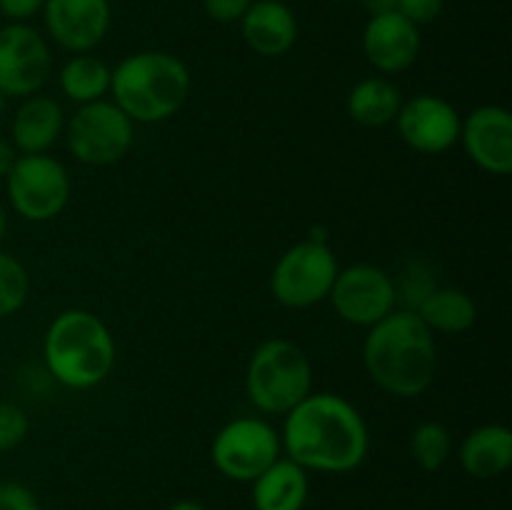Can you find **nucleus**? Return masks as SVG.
Listing matches in <instances>:
<instances>
[{"instance_id": "nucleus-1", "label": "nucleus", "mask_w": 512, "mask_h": 510, "mask_svg": "<svg viewBox=\"0 0 512 510\" xmlns=\"http://www.w3.org/2000/svg\"><path fill=\"white\" fill-rule=\"evenodd\" d=\"M283 418L280 443L300 468L315 473H350L368 455V425L360 410L343 395L310 393Z\"/></svg>"}, {"instance_id": "nucleus-2", "label": "nucleus", "mask_w": 512, "mask_h": 510, "mask_svg": "<svg viewBox=\"0 0 512 510\" xmlns=\"http://www.w3.org/2000/svg\"><path fill=\"white\" fill-rule=\"evenodd\" d=\"M363 363L380 390L395 398H418L438 373V343L415 310H393L368 328Z\"/></svg>"}, {"instance_id": "nucleus-3", "label": "nucleus", "mask_w": 512, "mask_h": 510, "mask_svg": "<svg viewBox=\"0 0 512 510\" xmlns=\"http://www.w3.org/2000/svg\"><path fill=\"white\" fill-rule=\"evenodd\" d=\"M193 78L178 55L140 50L115 65L110 75L113 103L133 123H163L188 100Z\"/></svg>"}, {"instance_id": "nucleus-4", "label": "nucleus", "mask_w": 512, "mask_h": 510, "mask_svg": "<svg viewBox=\"0 0 512 510\" xmlns=\"http://www.w3.org/2000/svg\"><path fill=\"white\" fill-rule=\"evenodd\" d=\"M43 360L48 373L65 388H95L115 368L113 333L90 310H63L45 330Z\"/></svg>"}, {"instance_id": "nucleus-5", "label": "nucleus", "mask_w": 512, "mask_h": 510, "mask_svg": "<svg viewBox=\"0 0 512 510\" xmlns=\"http://www.w3.org/2000/svg\"><path fill=\"white\" fill-rule=\"evenodd\" d=\"M313 393V363L298 343L273 338L258 345L245 370V395L265 415H288Z\"/></svg>"}, {"instance_id": "nucleus-6", "label": "nucleus", "mask_w": 512, "mask_h": 510, "mask_svg": "<svg viewBox=\"0 0 512 510\" xmlns=\"http://www.w3.org/2000/svg\"><path fill=\"white\" fill-rule=\"evenodd\" d=\"M63 135L78 163L103 168L123 160L133 148L135 123L113 100L103 98L80 105L65 123Z\"/></svg>"}, {"instance_id": "nucleus-7", "label": "nucleus", "mask_w": 512, "mask_h": 510, "mask_svg": "<svg viewBox=\"0 0 512 510\" xmlns=\"http://www.w3.org/2000/svg\"><path fill=\"white\" fill-rule=\"evenodd\" d=\"M340 265L330 243L305 238L285 250L270 275V290L285 308L303 310L328 300Z\"/></svg>"}, {"instance_id": "nucleus-8", "label": "nucleus", "mask_w": 512, "mask_h": 510, "mask_svg": "<svg viewBox=\"0 0 512 510\" xmlns=\"http://www.w3.org/2000/svg\"><path fill=\"white\" fill-rule=\"evenodd\" d=\"M8 200L15 213L30 223L58 218L70 200V175L60 160L40 155H18L5 175Z\"/></svg>"}, {"instance_id": "nucleus-9", "label": "nucleus", "mask_w": 512, "mask_h": 510, "mask_svg": "<svg viewBox=\"0 0 512 510\" xmlns=\"http://www.w3.org/2000/svg\"><path fill=\"white\" fill-rule=\"evenodd\" d=\"M280 433L263 418H235L218 430L210 458L220 475L238 483H253L280 458Z\"/></svg>"}, {"instance_id": "nucleus-10", "label": "nucleus", "mask_w": 512, "mask_h": 510, "mask_svg": "<svg viewBox=\"0 0 512 510\" xmlns=\"http://www.w3.org/2000/svg\"><path fill=\"white\" fill-rule=\"evenodd\" d=\"M53 73L48 38L28 23L0 28V95L30 98L40 93Z\"/></svg>"}, {"instance_id": "nucleus-11", "label": "nucleus", "mask_w": 512, "mask_h": 510, "mask_svg": "<svg viewBox=\"0 0 512 510\" xmlns=\"http://www.w3.org/2000/svg\"><path fill=\"white\" fill-rule=\"evenodd\" d=\"M328 300L345 323L373 328L398 305V285L378 265L358 263L338 270Z\"/></svg>"}, {"instance_id": "nucleus-12", "label": "nucleus", "mask_w": 512, "mask_h": 510, "mask_svg": "<svg viewBox=\"0 0 512 510\" xmlns=\"http://www.w3.org/2000/svg\"><path fill=\"white\" fill-rule=\"evenodd\" d=\"M460 123L463 118L455 105L430 93L403 100L395 118L400 140L423 155H440L455 148L460 140Z\"/></svg>"}, {"instance_id": "nucleus-13", "label": "nucleus", "mask_w": 512, "mask_h": 510, "mask_svg": "<svg viewBox=\"0 0 512 510\" xmlns=\"http://www.w3.org/2000/svg\"><path fill=\"white\" fill-rule=\"evenodd\" d=\"M43 23L48 38L68 53H93L113 23L110 0H45Z\"/></svg>"}, {"instance_id": "nucleus-14", "label": "nucleus", "mask_w": 512, "mask_h": 510, "mask_svg": "<svg viewBox=\"0 0 512 510\" xmlns=\"http://www.w3.org/2000/svg\"><path fill=\"white\" fill-rule=\"evenodd\" d=\"M468 158L490 175L512 173V115L500 105H480L460 123Z\"/></svg>"}, {"instance_id": "nucleus-15", "label": "nucleus", "mask_w": 512, "mask_h": 510, "mask_svg": "<svg viewBox=\"0 0 512 510\" xmlns=\"http://www.w3.org/2000/svg\"><path fill=\"white\" fill-rule=\"evenodd\" d=\"M420 45H423L420 28L398 10L373 13L363 28L365 60L383 75L408 70L418 60Z\"/></svg>"}, {"instance_id": "nucleus-16", "label": "nucleus", "mask_w": 512, "mask_h": 510, "mask_svg": "<svg viewBox=\"0 0 512 510\" xmlns=\"http://www.w3.org/2000/svg\"><path fill=\"white\" fill-rule=\"evenodd\" d=\"M240 33L253 53L263 58H280L298 43V18L288 3L253 0L240 20Z\"/></svg>"}, {"instance_id": "nucleus-17", "label": "nucleus", "mask_w": 512, "mask_h": 510, "mask_svg": "<svg viewBox=\"0 0 512 510\" xmlns=\"http://www.w3.org/2000/svg\"><path fill=\"white\" fill-rule=\"evenodd\" d=\"M65 130V113L58 100L48 95H30L18 105L10 123L13 148L23 155L48 153Z\"/></svg>"}, {"instance_id": "nucleus-18", "label": "nucleus", "mask_w": 512, "mask_h": 510, "mask_svg": "<svg viewBox=\"0 0 512 510\" xmlns=\"http://www.w3.org/2000/svg\"><path fill=\"white\" fill-rule=\"evenodd\" d=\"M460 465L478 480H493L512 465V433L508 425L488 423L465 435Z\"/></svg>"}, {"instance_id": "nucleus-19", "label": "nucleus", "mask_w": 512, "mask_h": 510, "mask_svg": "<svg viewBox=\"0 0 512 510\" xmlns=\"http://www.w3.org/2000/svg\"><path fill=\"white\" fill-rule=\"evenodd\" d=\"M308 490V470L278 458L253 480V505L255 510H303Z\"/></svg>"}, {"instance_id": "nucleus-20", "label": "nucleus", "mask_w": 512, "mask_h": 510, "mask_svg": "<svg viewBox=\"0 0 512 510\" xmlns=\"http://www.w3.org/2000/svg\"><path fill=\"white\" fill-rule=\"evenodd\" d=\"M403 105V93L393 80L383 75H373L350 88L345 108H348L350 120H355L363 128H385L395 123Z\"/></svg>"}, {"instance_id": "nucleus-21", "label": "nucleus", "mask_w": 512, "mask_h": 510, "mask_svg": "<svg viewBox=\"0 0 512 510\" xmlns=\"http://www.w3.org/2000/svg\"><path fill=\"white\" fill-rule=\"evenodd\" d=\"M418 318L433 333L460 335L478 320V305L460 288H433L415 308Z\"/></svg>"}, {"instance_id": "nucleus-22", "label": "nucleus", "mask_w": 512, "mask_h": 510, "mask_svg": "<svg viewBox=\"0 0 512 510\" xmlns=\"http://www.w3.org/2000/svg\"><path fill=\"white\" fill-rule=\"evenodd\" d=\"M110 75L113 70L108 68L105 60L93 53H80L63 65L58 83L65 98L78 105H88L103 100L110 93Z\"/></svg>"}, {"instance_id": "nucleus-23", "label": "nucleus", "mask_w": 512, "mask_h": 510, "mask_svg": "<svg viewBox=\"0 0 512 510\" xmlns=\"http://www.w3.org/2000/svg\"><path fill=\"white\" fill-rule=\"evenodd\" d=\"M450 448H453V438L450 430L438 420H425L410 435V453L413 460L428 473L443 468L450 458Z\"/></svg>"}, {"instance_id": "nucleus-24", "label": "nucleus", "mask_w": 512, "mask_h": 510, "mask_svg": "<svg viewBox=\"0 0 512 510\" xmlns=\"http://www.w3.org/2000/svg\"><path fill=\"white\" fill-rule=\"evenodd\" d=\"M30 295V275L15 255L0 250V320L10 318Z\"/></svg>"}, {"instance_id": "nucleus-25", "label": "nucleus", "mask_w": 512, "mask_h": 510, "mask_svg": "<svg viewBox=\"0 0 512 510\" xmlns=\"http://www.w3.org/2000/svg\"><path fill=\"white\" fill-rule=\"evenodd\" d=\"M30 433V418L25 410L15 403H5L0 400V453L13 450L28 438Z\"/></svg>"}, {"instance_id": "nucleus-26", "label": "nucleus", "mask_w": 512, "mask_h": 510, "mask_svg": "<svg viewBox=\"0 0 512 510\" xmlns=\"http://www.w3.org/2000/svg\"><path fill=\"white\" fill-rule=\"evenodd\" d=\"M0 510H40L38 495L18 480H0Z\"/></svg>"}, {"instance_id": "nucleus-27", "label": "nucleus", "mask_w": 512, "mask_h": 510, "mask_svg": "<svg viewBox=\"0 0 512 510\" xmlns=\"http://www.w3.org/2000/svg\"><path fill=\"white\" fill-rule=\"evenodd\" d=\"M443 5L445 0H395V10L418 28L438 20L440 13H443Z\"/></svg>"}, {"instance_id": "nucleus-28", "label": "nucleus", "mask_w": 512, "mask_h": 510, "mask_svg": "<svg viewBox=\"0 0 512 510\" xmlns=\"http://www.w3.org/2000/svg\"><path fill=\"white\" fill-rule=\"evenodd\" d=\"M250 5H253V0H203V8L208 13V18L223 25L240 23L243 15L248 13Z\"/></svg>"}, {"instance_id": "nucleus-29", "label": "nucleus", "mask_w": 512, "mask_h": 510, "mask_svg": "<svg viewBox=\"0 0 512 510\" xmlns=\"http://www.w3.org/2000/svg\"><path fill=\"white\" fill-rule=\"evenodd\" d=\"M45 0H0V15L8 23H28L38 13H43Z\"/></svg>"}, {"instance_id": "nucleus-30", "label": "nucleus", "mask_w": 512, "mask_h": 510, "mask_svg": "<svg viewBox=\"0 0 512 510\" xmlns=\"http://www.w3.org/2000/svg\"><path fill=\"white\" fill-rule=\"evenodd\" d=\"M18 160V150L13 148V143L5 138H0V178L8 175V170L13 168V163Z\"/></svg>"}, {"instance_id": "nucleus-31", "label": "nucleus", "mask_w": 512, "mask_h": 510, "mask_svg": "<svg viewBox=\"0 0 512 510\" xmlns=\"http://www.w3.org/2000/svg\"><path fill=\"white\" fill-rule=\"evenodd\" d=\"M168 510H208V508L200 503H195V500H178V503L170 505Z\"/></svg>"}, {"instance_id": "nucleus-32", "label": "nucleus", "mask_w": 512, "mask_h": 510, "mask_svg": "<svg viewBox=\"0 0 512 510\" xmlns=\"http://www.w3.org/2000/svg\"><path fill=\"white\" fill-rule=\"evenodd\" d=\"M5 230H8V213H5V208L0 205V240L5 238Z\"/></svg>"}, {"instance_id": "nucleus-33", "label": "nucleus", "mask_w": 512, "mask_h": 510, "mask_svg": "<svg viewBox=\"0 0 512 510\" xmlns=\"http://www.w3.org/2000/svg\"><path fill=\"white\" fill-rule=\"evenodd\" d=\"M5 100H8V98H5V95H0V115L5 113Z\"/></svg>"}, {"instance_id": "nucleus-34", "label": "nucleus", "mask_w": 512, "mask_h": 510, "mask_svg": "<svg viewBox=\"0 0 512 510\" xmlns=\"http://www.w3.org/2000/svg\"><path fill=\"white\" fill-rule=\"evenodd\" d=\"M335 3H350V0H335Z\"/></svg>"}, {"instance_id": "nucleus-35", "label": "nucleus", "mask_w": 512, "mask_h": 510, "mask_svg": "<svg viewBox=\"0 0 512 510\" xmlns=\"http://www.w3.org/2000/svg\"><path fill=\"white\" fill-rule=\"evenodd\" d=\"M280 3H288V0H280Z\"/></svg>"}]
</instances>
